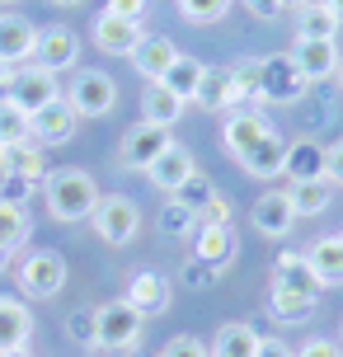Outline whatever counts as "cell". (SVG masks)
<instances>
[{
	"label": "cell",
	"mask_w": 343,
	"mask_h": 357,
	"mask_svg": "<svg viewBox=\"0 0 343 357\" xmlns=\"http://www.w3.org/2000/svg\"><path fill=\"white\" fill-rule=\"evenodd\" d=\"M43 193H47V212L56 221H90L94 216V202H99V188H94V178L85 169H61V174H47L43 183Z\"/></svg>",
	"instance_id": "1"
},
{
	"label": "cell",
	"mask_w": 343,
	"mask_h": 357,
	"mask_svg": "<svg viewBox=\"0 0 343 357\" xmlns=\"http://www.w3.org/2000/svg\"><path fill=\"white\" fill-rule=\"evenodd\" d=\"M94 235L104 240V245H113V250H123V245H132L137 240V231H142V207L132 202V197L123 193H109L94 202Z\"/></svg>",
	"instance_id": "2"
},
{
	"label": "cell",
	"mask_w": 343,
	"mask_h": 357,
	"mask_svg": "<svg viewBox=\"0 0 343 357\" xmlns=\"http://www.w3.org/2000/svg\"><path fill=\"white\" fill-rule=\"evenodd\" d=\"M15 282H19V291H24L29 301H52L56 291L66 287V259H61L56 250H33L24 264H19Z\"/></svg>",
	"instance_id": "3"
},
{
	"label": "cell",
	"mask_w": 343,
	"mask_h": 357,
	"mask_svg": "<svg viewBox=\"0 0 343 357\" xmlns=\"http://www.w3.org/2000/svg\"><path fill=\"white\" fill-rule=\"evenodd\" d=\"M66 104L80 113V118H104L118 108V85H113L109 71H80L66 85Z\"/></svg>",
	"instance_id": "4"
},
{
	"label": "cell",
	"mask_w": 343,
	"mask_h": 357,
	"mask_svg": "<svg viewBox=\"0 0 343 357\" xmlns=\"http://www.w3.org/2000/svg\"><path fill=\"white\" fill-rule=\"evenodd\" d=\"M142 329H146V315H137L127 301L99 305V348H109V353H132V348L142 343Z\"/></svg>",
	"instance_id": "5"
},
{
	"label": "cell",
	"mask_w": 343,
	"mask_h": 357,
	"mask_svg": "<svg viewBox=\"0 0 343 357\" xmlns=\"http://www.w3.org/2000/svg\"><path fill=\"white\" fill-rule=\"evenodd\" d=\"M75 127H80V113L66 104V94L52 99L47 108H38L33 118H29V137H33L43 151H52V146H66L75 137Z\"/></svg>",
	"instance_id": "6"
},
{
	"label": "cell",
	"mask_w": 343,
	"mask_h": 357,
	"mask_svg": "<svg viewBox=\"0 0 343 357\" xmlns=\"http://www.w3.org/2000/svg\"><path fill=\"white\" fill-rule=\"evenodd\" d=\"M165 151H169V127H155V123H146V118H142V123L123 137L118 160H123V169H151Z\"/></svg>",
	"instance_id": "7"
},
{
	"label": "cell",
	"mask_w": 343,
	"mask_h": 357,
	"mask_svg": "<svg viewBox=\"0 0 343 357\" xmlns=\"http://www.w3.org/2000/svg\"><path fill=\"white\" fill-rule=\"evenodd\" d=\"M75 61H80V38L66 29V24H52V29H43L33 43V66H43L47 75H61L71 71Z\"/></svg>",
	"instance_id": "8"
},
{
	"label": "cell",
	"mask_w": 343,
	"mask_h": 357,
	"mask_svg": "<svg viewBox=\"0 0 343 357\" xmlns=\"http://www.w3.org/2000/svg\"><path fill=\"white\" fill-rule=\"evenodd\" d=\"M306 94V75L296 71V61L287 56H268L264 61V85H259V104H296Z\"/></svg>",
	"instance_id": "9"
},
{
	"label": "cell",
	"mask_w": 343,
	"mask_h": 357,
	"mask_svg": "<svg viewBox=\"0 0 343 357\" xmlns=\"http://www.w3.org/2000/svg\"><path fill=\"white\" fill-rule=\"evenodd\" d=\"M5 99H15V104L33 118L38 108H47L52 99H61V85H56V75H47L43 66H24V71H15V85H10Z\"/></svg>",
	"instance_id": "10"
},
{
	"label": "cell",
	"mask_w": 343,
	"mask_h": 357,
	"mask_svg": "<svg viewBox=\"0 0 343 357\" xmlns=\"http://www.w3.org/2000/svg\"><path fill=\"white\" fill-rule=\"evenodd\" d=\"M250 221H254V231L259 235H268V240H282V235H291V226H296V207H291V197L287 188L282 193H264L259 202L250 207Z\"/></svg>",
	"instance_id": "11"
},
{
	"label": "cell",
	"mask_w": 343,
	"mask_h": 357,
	"mask_svg": "<svg viewBox=\"0 0 343 357\" xmlns=\"http://www.w3.org/2000/svg\"><path fill=\"white\" fill-rule=\"evenodd\" d=\"M90 38H94V47L99 52H109V56H132V47L146 38V29L142 24H132V19H118V15H104L94 19V29H90Z\"/></svg>",
	"instance_id": "12"
},
{
	"label": "cell",
	"mask_w": 343,
	"mask_h": 357,
	"mask_svg": "<svg viewBox=\"0 0 343 357\" xmlns=\"http://www.w3.org/2000/svg\"><path fill=\"white\" fill-rule=\"evenodd\" d=\"M179 61V43L174 38H165V33H146L137 47H132V66L146 75V85L151 80H165V71Z\"/></svg>",
	"instance_id": "13"
},
{
	"label": "cell",
	"mask_w": 343,
	"mask_h": 357,
	"mask_svg": "<svg viewBox=\"0 0 343 357\" xmlns=\"http://www.w3.org/2000/svg\"><path fill=\"white\" fill-rule=\"evenodd\" d=\"M146 174H151V183H155L160 193H179L183 183L198 174V169H193V151H188V146H179V142H169V151H165V155L151 165Z\"/></svg>",
	"instance_id": "14"
},
{
	"label": "cell",
	"mask_w": 343,
	"mask_h": 357,
	"mask_svg": "<svg viewBox=\"0 0 343 357\" xmlns=\"http://www.w3.org/2000/svg\"><path fill=\"white\" fill-rule=\"evenodd\" d=\"M137 315H165L169 310V278H160V273H137L132 282H127V296H123Z\"/></svg>",
	"instance_id": "15"
},
{
	"label": "cell",
	"mask_w": 343,
	"mask_h": 357,
	"mask_svg": "<svg viewBox=\"0 0 343 357\" xmlns=\"http://www.w3.org/2000/svg\"><path fill=\"white\" fill-rule=\"evenodd\" d=\"M282 174H287L291 183H315V178H325V146L315 142V137L291 142L287 160H282Z\"/></svg>",
	"instance_id": "16"
},
{
	"label": "cell",
	"mask_w": 343,
	"mask_h": 357,
	"mask_svg": "<svg viewBox=\"0 0 343 357\" xmlns=\"http://www.w3.org/2000/svg\"><path fill=\"white\" fill-rule=\"evenodd\" d=\"M29 334H33V315L19 296H0V353H19L29 348Z\"/></svg>",
	"instance_id": "17"
},
{
	"label": "cell",
	"mask_w": 343,
	"mask_h": 357,
	"mask_svg": "<svg viewBox=\"0 0 343 357\" xmlns=\"http://www.w3.org/2000/svg\"><path fill=\"white\" fill-rule=\"evenodd\" d=\"M291 61H296V71L306 75V85H320L329 75H339V47L334 43H296Z\"/></svg>",
	"instance_id": "18"
},
{
	"label": "cell",
	"mask_w": 343,
	"mask_h": 357,
	"mask_svg": "<svg viewBox=\"0 0 343 357\" xmlns=\"http://www.w3.org/2000/svg\"><path fill=\"white\" fill-rule=\"evenodd\" d=\"M235 226H198L193 231V259H202V264L212 268H226L235 259Z\"/></svg>",
	"instance_id": "19"
},
{
	"label": "cell",
	"mask_w": 343,
	"mask_h": 357,
	"mask_svg": "<svg viewBox=\"0 0 343 357\" xmlns=\"http://www.w3.org/2000/svg\"><path fill=\"white\" fill-rule=\"evenodd\" d=\"M306 268L320 287H339L343 282V240L339 235H325L306 250Z\"/></svg>",
	"instance_id": "20"
},
{
	"label": "cell",
	"mask_w": 343,
	"mask_h": 357,
	"mask_svg": "<svg viewBox=\"0 0 343 357\" xmlns=\"http://www.w3.org/2000/svg\"><path fill=\"white\" fill-rule=\"evenodd\" d=\"M268 132H273V127L264 123L254 108H240V113H231V118H226V127H221V142H226V151L240 160V155H245V151H250L259 137H268Z\"/></svg>",
	"instance_id": "21"
},
{
	"label": "cell",
	"mask_w": 343,
	"mask_h": 357,
	"mask_svg": "<svg viewBox=\"0 0 343 357\" xmlns=\"http://www.w3.org/2000/svg\"><path fill=\"white\" fill-rule=\"evenodd\" d=\"M282 160H287V142L277 137V132H268V137H259V142L240 155V165H245V174L254 178H273L282 174Z\"/></svg>",
	"instance_id": "22"
},
{
	"label": "cell",
	"mask_w": 343,
	"mask_h": 357,
	"mask_svg": "<svg viewBox=\"0 0 343 357\" xmlns=\"http://www.w3.org/2000/svg\"><path fill=\"white\" fill-rule=\"evenodd\" d=\"M193 104L207 108V113H226V108L240 104V94H235V85H231V66H207L198 94H193Z\"/></svg>",
	"instance_id": "23"
},
{
	"label": "cell",
	"mask_w": 343,
	"mask_h": 357,
	"mask_svg": "<svg viewBox=\"0 0 343 357\" xmlns=\"http://www.w3.org/2000/svg\"><path fill=\"white\" fill-rule=\"evenodd\" d=\"M142 113H146V123H155V127H174L183 118V99L165 80H151L142 89Z\"/></svg>",
	"instance_id": "24"
},
{
	"label": "cell",
	"mask_w": 343,
	"mask_h": 357,
	"mask_svg": "<svg viewBox=\"0 0 343 357\" xmlns=\"http://www.w3.org/2000/svg\"><path fill=\"white\" fill-rule=\"evenodd\" d=\"M259 329L254 324H245V320H235V324H221L217 329V339L207 343V353L212 357H254L259 353Z\"/></svg>",
	"instance_id": "25"
},
{
	"label": "cell",
	"mask_w": 343,
	"mask_h": 357,
	"mask_svg": "<svg viewBox=\"0 0 343 357\" xmlns=\"http://www.w3.org/2000/svg\"><path fill=\"white\" fill-rule=\"evenodd\" d=\"M33 43H38V29L24 24V19H0V61H33Z\"/></svg>",
	"instance_id": "26"
},
{
	"label": "cell",
	"mask_w": 343,
	"mask_h": 357,
	"mask_svg": "<svg viewBox=\"0 0 343 357\" xmlns=\"http://www.w3.org/2000/svg\"><path fill=\"white\" fill-rule=\"evenodd\" d=\"M273 287H282V291H301V296H320V282L310 278L306 268V254L287 250L277 259V273H273Z\"/></svg>",
	"instance_id": "27"
},
{
	"label": "cell",
	"mask_w": 343,
	"mask_h": 357,
	"mask_svg": "<svg viewBox=\"0 0 343 357\" xmlns=\"http://www.w3.org/2000/svg\"><path fill=\"white\" fill-rule=\"evenodd\" d=\"M5 165H10L15 174L33 178V183H47V151H43L33 137L19 142V146H10V151H5Z\"/></svg>",
	"instance_id": "28"
},
{
	"label": "cell",
	"mask_w": 343,
	"mask_h": 357,
	"mask_svg": "<svg viewBox=\"0 0 343 357\" xmlns=\"http://www.w3.org/2000/svg\"><path fill=\"white\" fill-rule=\"evenodd\" d=\"M334 33H339V19L329 15L320 0L301 10V19H296V43H334Z\"/></svg>",
	"instance_id": "29"
},
{
	"label": "cell",
	"mask_w": 343,
	"mask_h": 357,
	"mask_svg": "<svg viewBox=\"0 0 343 357\" xmlns=\"http://www.w3.org/2000/svg\"><path fill=\"white\" fill-rule=\"evenodd\" d=\"M202 75H207V66H202L198 56H188V52H179V61H174V66H169V71H165V85L174 89V94H179L183 104H188V99H193V94H198V85H202Z\"/></svg>",
	"instance_id": "30"
},
{
	"label": "cell",
	"mask_w": 343,
	"mask_h": 357,
	"mask_svg": "<svg viewBox=\"0 0 343 357\" xmlns=\"http://www.w3.org/2000/svg\"><path fill=\"white\" fill-rule=\"evenodd\" d=\"M287 197H291V207H296V216H320L329 207V197H334V183H329V178H315V183H291Z\"/></svg>",
	"instance_id": "31"
},
{
	"label": "cell",
	"mask_w": 343,
	"mask_h": 357,
	"mask_svg": "<svg viewBox=\"0 0 343 357\" xmlns=\"http://www.w3.org/2000/svg\"><path fill=\"white\" fill-rule=\"evenodd\" d=\"M268 310H273V320H282V324H301V320H310L315 296H301V291H282V287H273V291H268Z\"/></svg>",
	"instance_id": "32"
},
{
	"label": "cell",
	"mask_w": 343,
	"mask_h": 357,
	"mask_svg": "<svg viewBox=\"0 0 343 357\" xmlns=\"http://www.w3.org/2000/svg\"><path fill=\"white\" fill-rule=\"evenodd\" d=\"M29 142V113L15 104V99H0V146L10 151V146Z\"/></svg>",
	"instance_id": "33"
},
{
	"label": "cell",
	"mask_w": 343,
	"mask_h": 357,
	"mask_svg": "<svg viewBox=\"0 0 343 357\" xmlns=\"http://www.w3.org/2000/svg\"><path fill=\"white\" fill-rule=\"evenodd\" d=\"M66 339L80 343V348H99V305H85V310H71L66 315Z\"/></svg>",
	"instance_id": "34"
},
{
	"label": "cell",
	"mask_w": 343,
	"mask_h": 357,
	"mask_svg": "<svg viewBox=\"0 0 343 357\" xmlns=\"http://www.w3.org/2000/svg\"><path fill=\"white\" fill-rule=\"evenodd\" d=\"M231 85L240 99H254L259 104V85H264V61L259 56H245V61H235L231 66Z\"/></svg>",
	"instance_id": "35"
},
{
	"label": "cell",
	"mask_w": 343,
	"mask_h": 357,
	"mask_svg": "<svg viewBox=\"0 0 343 357\" xmlns=\"http://www.w3.org/2000/svg\"><path fill=\"white\" fill-rule=\"evenodd\" d=\"M29 240V212L24 207H10V202H0V245H24Z\"/></svg>",
	"instance_id": "36"
},
{
	"label": "cell",
	"mask_w": 343,
	"mask_h": 357,
	"mask_svg": "<svg viewBox=\"0 0 343 357\" xmlns=\"http://www.w3.org/2000/svg\"><path fill=\"white\" fill-rule=\"evenodd\" d=\"M235 0H179V15L188 24H217V19L231 15Z\"/></svg>",
	"instance_id": "37"
},
{
	"label": "cell",
	"mask_w": 343,
	"mask_h": 357,
	"mask_svg": "<svg viewBox=\"0 0 343 357\" xmlns=\"http://www.w3.org/2000/svg\"><path fill=\"white\" fill-rule=\"evenodd\" d=\"M212 197H217V183H212V178H207V174H193V178H188V183H183V188H179V193H174V202H183L188 212L198 216L202 207L212 202Z\"/></svg>",
	"instance_id": "38"
},
{
	"label": "cell",
	"mask_w": 343,
	"mask_h": 357,
	"mask_svg": "<svg viewBox=\"0 0 343 357\" xmlns=\"http://www.w3.org/2000/svg\"><path fill=\"white\" fill-rule=\"evenodd\" d=\"M160 231H165V235H193V231H198V216L188 212L183 202H165V212H160Z\"/></svg>",
	"instance_id": "39"
},
{
	"label": "cell",
	"mask_w": 343,
	"mask_h": 357,
	"mask_svg": "<svg viewBox=\"0 0 343 357\" xmlns=\"http://www.w3.org/2000/svg\"><path fill=\"white\" fill-rule=\"evenodd\" d=\"M33 178H24V174H15V169H10V178H5V183H0V202H10V207H24V202H29V197H33Z\"/></svg>",
	"instance_id": "40"
},
{
	"label": "cell",
	"mask_w": 343,
	"mask_h": 357,
	"mask_svg": "<svg viewBox=\"0 0 343 357\" xmlns=\"http://www.w3.org/2000/svg\"><path fill=\"white\" fill-rule=\"evenodd\" d=\"M160 357H212V353H207V343L193 339V334H174V339L160 348Z\"/></svg>",
	"instance_id": "41"
},
{
	"label": "cell",
	"mask_w": 343,
	"mask_h": 357,
	"mask_svg": "<svg viewBox=\"0 0 343 357\" xmlns=\"http://www.w3.org/2000/svg\"><path fill=\"white\" fill-rule=\"evenodd\" d=\"M217 273H221V268L202 264V259H188V264H183V282L198 287V291H207V287H217Z\"/></svg>",
	"instance_id": "42"
},
{
	"label": "cell",
	"mask_w": 343,
	"mask_h": 357,
	"mask_svg": "<svg viewBox=\"0 0 343 357\" xmlns=\"http://www.w3.org/2000/svg\"><path fill=\"white\" fill-rule=\"evenodd\" d=\"M198 226H235V221H231V202L217 193V197H212V202L198 212Z\"/></svg>",
	"instance_id": "43"
},
{
	"label": "cell",
	"mask_w": 343,
	"mask_h": 357,
	"mask_svg": "<svg viewBox=\"0 0 343 357\" xmlns=\"http://www.w3.org/2000/svg\"><path fill=\"white\" fill-rule=\"evenodd\" d=\"M296 357H343V343H334V339H310V343H301V348H296Z\"/></svg>",
	"instance_id": "44"
},
{
	"label": "cell",
	"mask_w": 343,
	"mask_h": 357,
	"mask_svg": "<svg viewBox=\"0 0 343 357\" xmlns=\"http://www.w3.org/2000/svg\"><path fill=\"white\" fill-rule=\"evenodd\" d=\"M325 178L329 183H343V137L334 146H325Z\"/></svg>",
	"instance_id": "45"
},
{
	"label": "cell",
	"mask_w": 343,
	"mask_h": 357,
	"mask_svg": "<svg viewBox=\"0 0 343 357\" xmlns=\"http://www.w3.org/2000/svg\"><path fill=\"white\" fill-rule=\"evenodd\" d=\"M104 10H109V15H118V19H132V24H142V15H146V0H109Z\"/></svg>",
	"instance_id": "46"
},
{
	"label": "cell",
	"mask_w": 343,
	"mask_h": 357,
	"mask_svg": "<svg viewBox=\"0 0 343 357\" xmlns=\"http://www.w3.org/2000/svg\"><path fill=\"white\" fill-rule=\"evenodd\" d=\"M254 19H277L282 15V0H245Z\"/></svg>",
	"instance_id": "47"
},
{
	"label": "cell",
	"mask_w": 343,
	"mask_h": 357,
	"mask_svg": "<svg viewBox=\"0 0 343 357\" xmlns=\"http://www.w3.org/2000/svg\"><path fill=\"white\" fill-rule=\"evenodd\" d=\"M254 357H296V348H287V343H282V339H264V343H259V353H254Z\"/></svg>",
	"instance_id": "48"
},
{
	"label": "cell",
	"mask_w": 343,
	"mask_h": 357,
	"mask_svg": "<svg viewBox=\"0 0 343 357\" xmlns=\"http://www.w3.org/2000/svg\"><path fill=\"white\" fill-rule=\"evenodd\" d=\"M10 85H15V66H10V61H0V89L10 94Z\"/></svg>",
	"instance_id": "49"
},
{
	"label": "cell",
	"mask_w": 343,
	"mask_h": 357,
	"mask_svg": "<svg viewBox=\"0 0 343 357\" xmlns=\"http://www.w3.org/2000/svg\"><path fill=\"white\" fill-rule=\"evenodd\" d=\"M320 5H325L329 15H334V19H339V24H343V0H320Z\"/></svg>",
	"instance_id": "50"
},
{
	"label": "cell",
	"mask_w": 343,
	"mask_h": 357,
	"mask_svg": "<svg viewBox=\"0 0 343 357\" xmlns=\"http://www.w3.org/2000/svg\"><path fill=\"white\" fill-rule=\"evenodd\" d=\"M306 5H315V0H282V10H296V15H301Z\"/></svg>",
	"instance_id": "51"
},
{
	"label": "cell",
	"mask_w": 343,
	"mask_h": 357,
	"mask_svg": "<svg viewBox=\"0 0 343 357\" xmlns=\"http://www.w3.org/2000/svg\"><path fill=\"white\" fill-rule=\"evenodd\" d=\"M10 259H15V245H0V268L10 264Z\"/></svg>",
	"instance_id": "52"
},
{
	"label": "cell",
	"mask_w": 343,
	"mask_h": 357,
	"mask_svg": "<svg viewBox=\"0 0 343 357\" xmlns=\"http://www.w3.org/2000/svg\"><path fill=\"white\" fill-rule=\"evenodd\" d=\"M5 178H10V165H5V160H0V183H5Z\"/></svg>",
	"instance_id": "53"
},
{
	"label": "cell",
	"mask_w": 343,
	"mask_h": 357,
	"mask_svg": "<svg viewBox=\"0 0 343 357\" xmlns=\"http://www.w3.org/2000/svg\"><path fill=\"white\" fill-rule=\"evenodd\" d=\"M0 357H29V353H24V348H19V353H0Z\"/></svg>",
	"instance_id": "54"
},
{
	"label": "cell",
	"mask_w": 343,
	"mask_h": 357,
	"mask_svg": "<svg viewBox=\"0 0 343 357\" xmlns=\"http://www.w3.org/2000/svg\"><path fill=\"white\" fill-rule=\"evenodd\" d=\"M52 5H80V0H52Z\"/></svg>",
	"instance_id": "55"
},
{
	"label": "cell",
	"mask_w": 343,
	"mask_h": 357,
	"mask_svg": "<svg viewBox=\"0 0 343 357\" xmlns=\"http://www.w3.org/2000/svg\"><path fill=\"white\" fill-rule=\"evenodd\" d=\"M0 160H5V146H0Z\"/></svg>",
	"instance_id": "56"
},
{
	"label": "cell",
	"mask_w": 343,
	"mask_h": 357,
	"mask_svg": "<svg viewBox=\"0 0 343 357\" xmlns=\"http://www.w3.org/2000/svg\"><path fill=\"white\" fill-rule=\"evenodd\" d=\"M0 5H15V0H0Z\"/></svg>",
	"instance_id": "57"
},
{
	"label": "cell",
	"mask_w": 343,
	"mask_h": 357,
	"mask_svg": "<svg viewBox=\"0 0 343 357\" xmlns=\"http://www.w3.org/2000/svg\"><path fill=\"white\" fill-rule=\"evenodd\" d=\"M137 357H146V353H137Z\"/></svg>",
	"instance_id": "58"
},
{
	"label": "cell",
	"mask_w": 343,
	"mask_h": 357,
	"mask_svg": "<svg viewBox=\"0 0 343 357\" xmlns=\"http://www.w3.org/2000/svg\"><path fill=\"white\" fill-rule=\"evenodd\" d=\"M339 240H343V231H339Z\"/></svg>",
	"instance_id": "59"
}]
</instances>
